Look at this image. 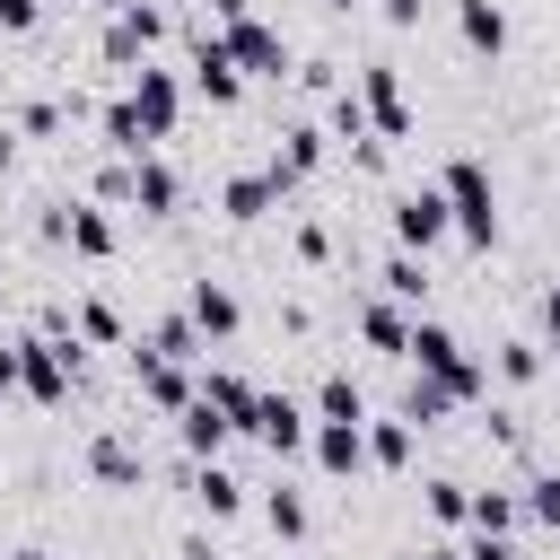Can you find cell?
Listing matches in <instances>:
<instances>
[{"label":"cell","mask_w":560,"mask_h":560,"mask_svg":"<svg viewBox=\"0 0 560 560\" xmlns=\"http://www.w3.org/2000/svg\"><path fill=\"white\" fill-rule=\"evenodd\" d=\"M280 192H289L280 175H236V184H228V219H262Z\"/></svg>","instance_id":"obj_14"},{"label":"cell","mask_w":560,"mask_h":560,"mask_svg":"<svg viewBox=\"0 0 560 560\" xmlns=\"http://www.w3.org/2000/svg\"><path fill=\"white\" fill-rule=\"evenodd\" d=\"M228 52H236V70H262V79L289 70V44H280L262 18H228Z\"/></svg>","instance_id":"obj_5"},{"label":"cell","mask_w":560,"mask_h":560,"mask_svg":"<svg viewBox=\"0 0 560 560\" xmlns=\"http://www.w3.org/2000/svg\"><path fill=\"white\" fill-rule=\"evenodd\" d=\"M359 105H368V122H376V140H402V131H411V105H402V79H394L385 61H368V70H359Z\"/></svg>","instance_id":"obj_3"},{"label":"cell","mask_w":560,"mask_h":560,"mask_svg":"<svg viewBox=\"0 0 560 560\" xmlns=\"http://www.w3.org/2000/svg\"><path fill=\"white\" fill-rule=\"evenodd\" d=\"M262 516H271V534H289V542L306 534V499H298V490H271V499H262Z\"/></svg>","instance_id":"obj_21"},{"label":"cell","mask_w":560,"mask_h":560,"mask_svg":"<svg viewBox=\"0 0 560 560\" xmlns=\"http://www.w3.org/2000/svg\"><path fill=\"white\" fill-rule=\"evenodd\" d=\"M245 429H254V438H262V446H271V455H298V446H306V411H298V402H289V394H262V402H254V420H245Z\"/></svg>","instance_id":"obj_7"},{"label":"cell","mask_w":560,"mask_h":560,"mask_svg":"<svg viewBox=\"0 0 560 560\" xmlns=\"http://www.w3.org/2000/svg\"><path fill=\"white\" fill-rule=\"evenodd\" d=\"M385 289H394V298H420V289H429V271H420L411 254H394V262H385Z\"/></svg>","instance_id":"obj_26"},{"label":"cell","mask_w":560,"mask_h":560,"mask_svg":"<svg viewBox=\"0 0 560 560\" xmlns=\"http://www.w3.org/2000/svg\"><path fill=\"white\" fill-rule=\"evenodd\" d=\"M192 88H201L210 105H236V88H245V70H236V52H228V35H201V44H192Z\"/></svg>","instance_id":"obj_6"},{"label":"cell","mask_w":560,"mask_h":560,"mask_svg":"<svg viewBox=\"0 0 560 560\" xmlns=\"http://www.w3.org/2000/svg\"><path fill=\"white\" fill-rule=\"evenodd\" d=\"M332 9H350V0H332Z\"/></svg>","instance_id":"obj_39"},{"label":"cell","mask_w":560,"mask_h":560,"mask_svg":"<svg viewBox=\"0 0 560 560\" xmlns=\"http://www.w3.org/2000/svg\"><path fill=\"white\" fill-rule=\"evenodd\" d=\"M542 332H551V350H560V289L542 298Z\"/></svg>","instance_id":"obj_33"},{"label":"cell","mask_w":560,"mask_h":560,"mask_svg":"<svg viewBox=\"0 0 560 560\" xmlns=\"http://www.w3.org/2000/svg\"><path fill=\"white\" fill-rule=\"evenodd\" d=\"M464 560H516V542H499V534H481V542H472Z\"/></svg>","instance_id":"obj_32"},{"label":"cell","mask_w":560,"mask_h":560,"mask_svg":"<svg viewBox=\"0 0 560 560\" xmlns=\"http://www.w3.org/2000/svg\"><path fill=\"white\" fill-rule=\"evenodd\" d=\"M131 201H140L149 219H166V210H175V175H166L158 158H131Z\"/></svg>","instance_id":"obj_12"},{"label":"cell","mask_w":560,"mask_h":560,"mask_svg":"<svg viewBox=\"0 0 560 560\" xmlns=\"http://www.w3.org/2000/svg\"><path fill=\"white\" fill-rule=\"evenodd\" d=\"M472 525H481V534H508V525H516V499L481 490V499H472Z\"/></svg>","instance_id":"obj_25"},{"label":"cell","mask_w":560,"mask_h":560,"mask_svg":"<svg viewBox=\"0 0 560 560\" xmlns=\"http://www.w3.org/2000/svg\"><path fill=\"white\" fill-rule=\"evenodd\" d=\"M429 560H464V551H446V542H438V551H429Z\"/></svg>","instance_id":"obj_37"},{"label":"cell","mask_w":560,"mask_h":560,"mask_svg":"<svg viewBox=\"0 0 560 560\" xmlns=\"http://www.w3.org/2000/svg\"><path fill=\"white\" fill-rule=\"evenodd\" d=\"M105 481H140V446H122V438H96V455H88Z\"/></svg>","instance_id":"obj_20"},{"label":"cell","mask_w":560,"mask_h":560,"mask_svg":"<svg viewBox=\"0 0 560 560\" xmlns=\"http://www.w3.org/2000/svg\"><path fill=\"white\" fill-rule=\"evenodd\" d=\"M18 560H52V551H18Z\"/></svg>","instance_id":"obj_38"},{"label":"cell","mask_w":560,"mask_h":560,"mask_svg":"<svg viewBox=\"0 0 560 560\" xmlns=\"http://www.w3.org/2000/svg\"><path fill=\"white\" fill-rule=\"evenodd\" d=\"M315 464H324V472H359V464H368V429H359V420H324V429H315Z\"/></svg>","instance_id":"obj_9"},{"label":"cell","mask_w":560,"mask_h":560,"mask_svg":"<svg viewBox=\"0 0 560 560\" xmlns=\"http://www.w3.org/2000/svg\"><path fill=\"white\" fill-rule=\"evenodd\" d=\"M368 455H376V464H402V455H411V429H402V420H376Z\"/></svg>","instance_id":"obj_24"},{"label":"cell","mask_w":560,"mask_h":560,"mask_svg":"<svg viewBox=\"0 0 560 560\" xmlns=\"http://www.w3.org/2000/svg\"><path fill=\"white\" fill-rule=\"evenodd\" d=\"M175 105H184V96H175V79L140 61V88H131V114L149 122V140H166V131H175Z\"/></svg>","instance_id":"obj_8"},{"label":"cell","mask_w":560,"mask_h":560,"mask_svg":"<svg viewBox=\"0 0 560 560\" xmlns=\"http://www.w3.org/2000/svg\"><path fill=\"white\" fill-rule=\"evenodd\" d=\"M0 26H9V35H26V26H35V0H0Z\"/></svg>","instance_id":"obj_31"},{"label":"cell","mask_w":560,"mask_h":560,"mask_svg":"<svg viewBox=\"0 0 560 560\" xmlns=\"http://www.w3.org/2000/svg\"><path fill=\"white\" fill-rule=\"evenodd\" d=\"M228 429H236V420H228L210 394H192V402H184V446H192V455H219V438H228Z\"/></svg>","instance_id":"obj_10"},{"label":"cell","mask_w":560,"mask_h":560,"mask_svg":"<svg viewBox=\"0 0 560 560\" xmlns=\"http://www.w3.org/2000/svg\"><path fill=\"white\" fill-rule=\"evenodd\" d=\"M385 18H394V26H411V18H420V0H385Z\"/></svg>","instance_id":"obj_34"},{"label":"cell","mask_w":560,"mask_h":560,"mask_svg":"<svg viewBox=\"0 0 560 560\" xmlns=\"http://www.w3.org/2000/svg\"><path fill=\"white\" fill-rule=\"evenodd\" d=\"M525 508H534V516L560 534V481H534V499H525Z\"/></svg>","instance_id":"obj_30"},{"label":"cell","mask_w":560,"mask_h":560,"mask_svg":"<svg viewBox=\"0 0 560 560\" xmlns=\"http://www.w3.org/2000/svg\"><path fill=\"white\" fill-rule=\"evenodd\" d=\"M446 210H455V228H464L472 245H490V236H499V201H490V175H481L472 158H455V166H446Z\"/></svg>","instance_id":"obj_2"},{"label":"cell","mask_w":560,"mask_h":560,"mask_svg":"<svg viewBox=\"0 0 560 560\" xmlns=\"http://www.w3.org/2000/svg\"><path fill=\"white\" fill-rule=\"evenodd\" d=\"M499 376L525 385V376H534V341H508V350H499Z\"/></svg>","instance_id":"obj_29"},{"label":"cell","mask_w":560,"mask_h":560,"mask_svg":"<svg viewBox=\"0 0 560 560\" xmlns=\"http://www.w3.org/2000/svg\"><path fill=\"white\" fill-rule=\"evenodd\" d=\"M149 44H158V9H140V0H131V9L114 18V35H105V52H114V61H131V52H149Z\"/></svg>","instance_id":"obj_11"},{"label":"cell","mask_w":560,"mask_h":560,"mask_svg":"<svg viewBox=\"0 0 560 560\" xmlns=\"http://www.w3.org/2000/svg\"><path fill=\"white\" fill-rule=\"evenodd\" d=\"M61 236H70L79 254H114V228H105V210H70V219H61Z\"/></svg>","instance_id":"obj_19"},{"label":"cell","mask_w":560,"mask_h":560,"mask_svg":"<svg viewBox=\"0 0 560 560\" xmlns=\"http://www.w3.org/2000/svg\"><path fill=\"white\" fill-rule=\"evenodd\" d=\"M429 516H438V525H455V516H472V499H464L455 481H429Z\"/></svg>","instance_id":"obj_27"},{"label":"cell","mask_w":560,"mask_h":560,"mask_svg":"<svg viewBox=\"0 0 560 560\" xmlns=\"http://www.w3.org/2000/svg\"><path fill=\"white\" fill-rule=\"evenodd\" d=\"M201 394H210V402H219L236 429H245V420H254V402H262V394H254L245 376H228V368H219V376H201Z\"/></svg>","instance_id":"obj_16"},{"label":"cell","mask_w":560,"mask_h":560,"mask_svg":"<svg viewBox=\"0 0 560 560\" xmlns=\"http://www.w3.org/2000/svg\"><path fill=\"white\" fill-rule=\"evenodd\" d=\"M446 228H455V210H446V192H402V201H394V236H402L411 254H429V245H438Z\"/></svg>","instance_id":"obj_4"},{"label":"cell","mask_w":560,"mask_h":560,"mask_svg":"<svg viewBox=\"0 0 560 560\" xmlns=\"http://www.w3.org/2000/svg\"><path fill=\"white\" fill-rule=\"evenodd\" d=\"M455 26H464L472 52H499V44H508V18H499L490 0H455Z\"/></svg>","instance_id":"obj_13"},{"label":"cell","mask_w":560,"mask_h":560,"mask_svg":"<svg viewBox=\"0 0 560 560\" xmlns=\"http://www.w3.org/2000/svg\"><path fill=\"white\" fill-rule=\"evenodd\" d=\"M210 9H219V18H245V0H210Z\"/></svg>","instance_id":"obj_36"},{"label":"cell","mask_w":560,"mask_h":560,"mask_svg":"<svg viewBox=\"0 0 560 560\" xmlns=\"http://www.w3.org/2000/svg\"><path fill=\"white\" fill-rule=\"evenodd\" d=\"M79 332H88V341H122V324H114V306H79Z\"/></svg>","instance_id":"obj_28"},{"label":"cell","mask_w":560,"mask_h":560,"mask_svg":"<svg viewBox=\"0 0 560 560\" xmlns=\"http://www.w3.org/2000/svg\"><path fill=\"white\" fill-rule=\"evenodd\" d=\"M184 560H219V551H210V542H184Z\"/></svg>","instance_id":"obj_35"},{"label":"cell","mask_w":560,"mask_h":560,"mask_svg":"<svg viewBox=\"0 0 560 560\" xmlns=\"http://www.w3.org/2000/svg\"><path fill=\"white\" fill-rule=\"evenodd\" d=\"M411 359H420V368H429L455 402H472V394H481V368L464 359V341H455L446 324H411Z\"/></svg>","instance_id":"obj_1"},{"label":"cell","mask_w":560,"mask_h":560,"mask_svg":"<svg viewBox=\"0 0 560 560\" xmlns=\"http://www.w3.org/2000/svg\"><path fill=\"white\" fill-rule=\"evenodd\" d=\"M192 324H201V332H236V298H228L219 280H192Z\"/></svg>","instance_id":"obj_15"},{"label":"cell","mask_w":560,"mask_h":560,"mask_svg":"<svg viewBox=\"0 0 560 560\" xmlns=\"http://www.w3.org/2000/svg\"><path fill=\"white\" fill-rule=\"evenodd\" d=\"M315 158H324V131H306V122H298V131H289V149L271 158V175H280V184H298V175H306Z\"/></svg>","instance_id":"obj_17"},{"label":"cell","mask_w":560,"mask_h":560,"mask_svg":"<svg viewBox=\"0 0 560 560\" xmlns=\"http://www.w3.org/2000/svg\"><path fill=\"white\" fill-rule=\"evenodd\" d=\"M315 402H324V420H359V385H350V376H324Z\"/></svg>","instance_id":"obj_23"},{"label":"cell","mask_w":560,"mask_h":560,"mask_svg":"<svg viewBox=\"0 0 560 560\" xmlns=\"http://www.w3.org/2000/svg\"><path fill=\"white\" fill-rule=\"evenodd\" d=\"M368 341H376V350H411V324H402L394 306H368Z\"/></svg>","instance_id":"obj_22"},{"label":"cell","mask_w":560,"mask_h":560,"mask_svg":"<svg viewBox=\"0 0 560 560\" xmlns=\"http://www.w3.org/2000/svg\"><path fill=\"white\" fill-rule=\"evenodd\" d=\"M192 499H201L210 516H236V508H245V490H236V481H228L219 464H201V472H192Z\"/></svg>","instance_id":"obj_18"}]
</instances>
